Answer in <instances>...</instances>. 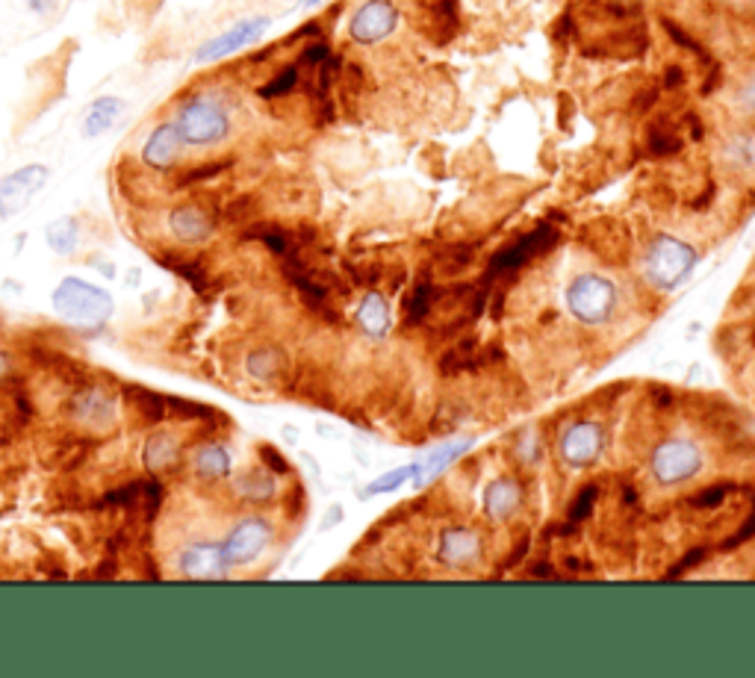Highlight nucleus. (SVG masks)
<instances>
[{
	"instance_id": "1",
	"label": "nucleus",
	"mask_w": 755,
	"mask_h": 678,
	"mask_svg": "<svg viewBox=\"0 0 755 678\" xmlns=\"http://www.w3.org/2000/svg\"><path fill=\"white\" fill-rule=\"evenodd\" d=\"M54 310L59 313V319H65L74 328H103L112 316V295L103 286H95L84 277H63L59 286L51 295Z\"/></svg>"
},
{
	"instance_id": "2",
	"label": "nucleus",
	"mask_w": 755,
	"mask_h": 678,
	"mask_svg": "<svg viewBox=\"0 0 755 678\" xmlns=\"http://www.w3.org/2000/svg\"><path fill=\"white\" fill-rule=\"evenodd\" d=\"M697 266V248L682 242V239L661 233L649 242L646 251V277L661 289H676L685 277L691 275Z\"/></svg>"
},
{
	"instance_id": "3",
	"label": "nucleus",
	"mask_w": 755,
	"mask_h": 678,
	"mask_svg": "<svg viewBox=\"0 0 755 678\" xmlns=\"http://www.w3.org/2000/svg\"><path fill=\"white\" fill-rule=\"evenodd\" d=\"M177 130H180V139L184 145H216L221 139L231 133V119L221 103H216L212 98H193L189 103L180 107L177 112Z\"/></svg>"
},
{
	"instance_id": "4",
	"label": "nucleus",
	"mask_w": 755,
	"mask_h": 678,
	"mask_svg": "<svg viewBox=\"0 0 755 678\" xmlns=\"http://www.w3.org/2000/svg\"><path fill=\"white\" fill-rule=\"evenodd\" d=\"M567 307L581 325H602L617 307V286L611 277L579 275L567 286Z\"/></svg>"
},
{
	"instance_id": "5",
	"label": "nucleus",
	"mask_w": 755,
	"mask_h": 678,
	"mask_svg": "<svg viewBox=\"0 0 755 678\" xmlns=\"http://www.w3.org/2000/svg\"><path fill=\"white\" fill-rule=\"evenodd\" d=\"M649 469L658 484L672 486L691 481L702 469V455L691 440H667L653 451Z\"/></svg>"
},
{
	"instance_id": "6",
	"label": "nucleus",
	"mask_w": 755,
	"mask_h": 678,
	"mask_svg": "<svg viewBox=\"0 0 755 678\" xmlns=\"http://www.w3.org/2000/svg\"><path fill=\"white\" fill-rule=\"evenodd\" d=\"M398 28V7L393 0H366L349 21V36L358 45H378Z\"/></svg>"
},
{
	"instance_id": "7",
	"label": "nucleus",
	"mask_w": 755,
	"mask_h": 678,
	"mask_svg": "<svg viewBox=\"0 0 755 678\" xmlns=\"http://www.w3.org/2000/svg\"><path fill=\"white\" fill-rule=\"evenodd\" d=\"M47 175L51 172H47L45 165L33 163L19 168V172H12V175L0 177V219L19 216L33 201V195L42 193V186L47 184Z\"/></svg>"
},
{
	"instance_id": "8",
	"label": "nucleus",
	"mask_w": 755,
	"mask_h": 678,
	"mask_svg": "<svg viewBox=\"0 0 755 678\" xmlns=\"http://www.w3.org/2000/svg\"><path fill=\"white\" fill-rule=\"evenodd\" d=\"M269 543H272V528H269V523L266 520L251 516V520H242V523L233 525L231 534H228V540L221 543V551H225L228 567H242V564L258 560L260 555L266 551Z\"/></svg>"
},
{
	"instance_id": "9",
	"label": "nucleus",
	"mask_w": 755,
	"mask_h": 678,
	"mask_svg": "<svg viewBox=\"0 0 755 678\" xmlns=\"http://www.w3.org/2000/svg\"><path fill=\"white\" fill-rule=\"evenodd\" d=\"M272 21L266 15H258V19H245L240 24H233L231 30H225L210 42H204L198 51H195V63H216V59H225V56L237 54L242 47L254 45L263 33L269 30Z\"/></svg>"
},
{
	"instance_id": "10",
	"label": "nucleus",
	"mask_w": 755,
	"mask_h": 678,
	"mask_svg": "<svg viewBox=\"0 0 755 678\" xmlns=\"http://www.w3.org/2000/svg\"><path fill=\"white\" fill-rule=\"evenodd\" d=\"M602 449H605V431L597 422H576L561 437V458L572 469L593 467Z\"/></svg>"
},
{
	"instance_id": "11",
	"label": "nucleus",
	"mask_w": 755,
	"mask_h": 678,
	"mask_svg": "<svg viewBox=\"0 0 755 678\" xmlns=\"http://www.w3.org/2000/svg\"><path fill=\"white\" fill-rule=\"evenodd\" d=\"M555 239H558V230L549 228V225H540L532 233H525L523 239H516L514 245L502 248L493 258V263H490V275H502V272H514V269L525 266L532 258L544 254Z\"/></svg>"
},
{
	"instance_id": "12",
	"label": "nucleus",
	"mask_w": 755,
	"mask_h": 678,
	"mask_svg": "<svg viewBox=\"0 0 755 678\" xmlns=\"http://www.w3.org/2000/svg\"><path fill=\"white\" fill-rule=\"evenodd\" d=\"M177 567H180V576L195 578V581H212V578H225L231 572L221 546H212V543H193V546H186L180 551Z\"/></svg>"
},
{
	"instance_id": "13",
	"label": "nucleus",
	"mask_w": 755,
	"mask_h": 678,
	"mask_svg": "<svg viewBox=\"0 0 755 678\" xmlns=\"http://www.w3.org/2000/svg\"><path fill=\"white\" fill-rule=\"evenodd\" d=\"M479 555L481 537L475 532H470V528H449V532H442L440 546H437V558H440V564H446V567L451 569H461L475 564Z\"/></svg>"
},
{
	"instance_id": "14",
	"label": "nucleus",
	"mask_w": 755,
	"mask_h": 678,
	"mask_svg": "<svg viewBox=\"0 0 755 678\" xmlns=\"http://www.w3.org/2000/svg\"><path fill=\"white\" fill-rule=\"evenodd\" d=\"M481 504H484L488 520L505 523V520H511L519 511V504H523V486L516 484L514 478H496V481H490L484 495H481Z\"/></svg>"
},
{
	"instance_id": "15",
	"label": "nucleus",
	"mask_w": 755,
	"mask_h": 678,
	"mask_svg": "<svg viewBox=\"0 0 755 678\" xmlns=\"http://www.w3.org/2000/svg\"><path fill=\"white\" fill-rule=\"evenodd\" d=\"M180 147H184V139H180L177 124H157L154 133L147 136L145 147H142V160H145L147 168L166 172V168L175 165L177 156H180Z\"/></svg>"
},
{
	"instance_id": "16",
	"label": "nucleus",
	"mask_w": 755,
	"mask_h": 678,
	"mask_svg": "<svg viewBox=\"0 0 755 678\" xmlns=\"http://www.w3.org/2000/svg\"><path fill=\"white\" fill-rule=\"evenodd\" d=\"M168 228H172V233H175L180 242H186V245H198L204 239H210L212 221L201 207H195V204H180V207H175V210L168 212Z\"/></svg>"
},
{
	"instance_id": "17",
	"label": "nucleus",
	"mask_w": 755,
	"mask_h": 678,
	"mask_svg": "<svg viewBox=\"0 0 755 678\" xmlns=\"http://www.w3.org/2000/svg\"><path fill=\"white\" fill-rule=\"evenodd\" d=\"M358 328L366 333V337H384L390 330V304L384 295L369 293L363 295V302L358 304Z\"/></svg>"
},
{
	"instance_id": "18",
	"label": "nucleus",
	"mask_w": 755,
	"mask_h": 678,
	"mask_svg": "<svg viewBox=\"0 0 755 678\" xmlns=\"http://www.w3.org/2000/svg\"><path fill=\"white\" fill-rule=\"evenodd\" d=\"M142 458H145V467L151 469V472L172 469L177 467V460H180V442L166 431L151 434L145 442V449H142Z\"/></svg>"
},
{
	"instance_id": "19",
	"label": "nucleus",
	"mask_w": 755,
	"mask_h": 678,
	"mask_svg": "<svg viewBox=\"0 0 755 678\" xmlns=\"http://www.w3.org/2000/svg\"><path fill=\"white\" fill-rule=\"evenodd\" d=\"M124 112V101L121 98H98V101L86 110V119H84V136L86 139H98L103 136L107 130L119 121V116Z\"/></svg>"
},
{
	"instance_id": "20",
	"label": "nucleus",
	"mask_w": 755,
	"mask_h": 678,
	"mask_svg": "<svg viewBox=\"0 0 755 678\" xmlns=\"http://www.w3.org/2000/svg\"><path fill=\"white\" fill-rule=\"evenodd\" d=\"M472 440H458V442H446V446H440V449L434 451L431 458L425 460V463H419V475L414 478L416 486H423L425 481H431L434 475H440L442 469H449L455 460L461 458L463 451H470Z\"/></svg>"
},
{
	"instance_id": "21",
	"label": "nucleus",
	"mask_w": 755,
	"mask_h": 678,
	"mask_svg": "<svg viewBox=\"0 0 755 678\" xmlns=\"http://www.w3.org/2000/svg\"><path fill=\"white\" fill-rule=\"evenodd\" d=\"M195 472L207 478V481H219V478L231 475V455L219 442H207L195 455Z\"/></svg>"
},
{
	"instance_id": "22",
	"label": "nucleus",
	"mask_w": 755,
	"mask_h": 678,
	"mask_svg": "<svg viewBox=\"0 0 755 678\" xmlns=\"http://www.w3.org/2000/svg\"><path fill=\"white\" fill-rule=\"evenodd\" d=\"M45 242L54 254L68 258L72 251H77V242H80V225H77V219L63 216V219L51 221L45 230Z\"/></svg>"
},
{
	"instance_id": "23",
	"label": "nucleus",
	"mask_w": 755,
	"mask_h": 678,
	"mask_svg": "<svg viewBox=\"0 0 755 678\" xmlns=\"http://www.w3.org/2000/svg\"><path fill=\"white\" fill-rule=\"evenodd\" d=\"M74 413L86 422H101V425H110L112 398L110 395L98 393V390H89V393H80L77 398H74Z\"/></svg>"
},
{
	"instance_id": "24",
	"label": "nucleus",
	"mask_w": 755,
	"mask_h": 678,
	"mask_svg": "<svg viewBox=\"0 0 755 678\" xmlns=\"http://www.w3.org/2000/svg\"><path fill=\"white\" fill-rule=\"evenodd\" d=\"M419 475V463H411V467H402V469H393V472H384L381 478H375L372 484L363 490V495L366 499H372V495H381V493H390V490H398L402 484H407V481H414V478Z\"/></svg>"
},
{
	"instance_id": "25",
	"label": "nucleus",
	"mask_w": 755,
	"mask_h": 678,
	"mask_svg": "<svg viewBox=\"0 0 755 678\" xmlns=\"http://www.w3.org/2000/svg\"><path fill=\"white\" fill-rule=\"evenodd\" d=\"M281 367H284V358H281L275 349H260L254 351V354H249V360H245V369H249L254 378H260V381L275 378L277 372H281Z\"/></svg>"
},
{
	"instance_id": "26",
	"label": "nucleus",
	"mask_w": 755,
	"mask_h": 678,
	"mask_svg": "<svg viewBox=\"0 0 755 678\" xmlns=\"http://www.w3.org/2000/svg\"><path fill=\"white\" fill-rule=\"evenodd\" d=\"M130 402H133V407H136L139 413H142V419L145 422H163L166 419V398H160V395L147 393V390H130Z\"/></svg>"
},
{
	"instance_id": "27",
	"label": "nucleus",
	"mask_w": 755,
	"mask_h": 678,
	"mask_svg": "<svg viewBox=\"0 0 755 678\" xmlns=\"http://www.w3.org/2000/svg\"><path fill=\"white\" fill-rule=\"evenodd\" d=\"M237 490H240L242 499H249V502H269V499L275 495V481H272L269 475H260V472H254V475L240 478Z\"/></svg>"
},
{
	"instance_id": "28",
	"label": "nucleus",
	"mask_w": 755,
	"mask_h": 678,
	"mask_svg": "<svg viewBox=\"0 0 755 678\" xmlns=\"http://www.w3.org/2000/svg\"><path fill=\"white\" fill-rule=\"evenodd\" d=\"M472 351H475V346H458V349H451L449 354H442V375H455V372H463V369L481 367V363H484V354L472 358Z\"/></svg>"
},
{
	"instance_id": "29",
	"label": "nucleus",
	"mask_w": 755,
	"mask_h": 678,
	"mask_svg": "<svg viewBox=\"0 0 755 678\" xmlns=\"http://www.w3.org/2000/svg\"><path fill=\"white\" fill-rule=\"evenodd\" d=\"M298 80H302V65H289V68H284V72L277 74L275 80L266 83L263 89H260V95L263 98H281V95H289L298 86Z\"/></svg>"
},
{
	"instance_id": "30",
	"label": "nucleus",
	"mask_w": 755,
	"mask_h": 678,
	"mask_svg": "<svg viewBox=\"0 0 755 678\" xmlns=\"http://www.w3.org/2000/svg\"><path fill=\"white\" fill-rule=\"evenodd\" d=\"M428 310H431V286L419 284L407 302V321H423Z\"/></svg>"
},
{
	"instance_id": "31",
	"label": "nucleus",
	"mask_w": 755,
	"mask_h": 678,
	"mask_svg": "<svg viewBox=\"0 0 755 678\" xmlns=\"http://www.w3.org/2000/svg\"><path fill=\"white\" fill-rule=\"evenodd\" d=\"M597 495H599L597 484H588L584 490H581L579 499H576V502H572V507H570L572 523H581V520H584V516L593 511V504H597Z\"/></svg>"
},
{
	"instance_id": "32",
	"label": "nucleus",
	"mask_w": 755,
	"mask_h": 678,
	"mask_svg": "<svg viewBox=\"0 0 755 678\" xmlns=\"http://www.w3.org/2000/svg\"><path fill=\"white\" fill-rule=\"evenodd\" d=\"M723 499H726V486H705L700 495H693L691 502L697 504V507H718Z\"/></svg>"
},
{
	"instance_id": "33",
	"label": "nucleus",
	"mask_w": 755,
	"mask_h": 678,
	"mask_svg": "<svg viewBox=\"0 0 755 678\" xmlns=\"http://www.w3.org/2000/svg\"><path fill=\"white\" fill-rule=\"evenodd\" d=\"M753 534H755V511H753V516H749V523L741 525V528H737V532H735V537L723 543V549H735V546H741V543L749 540Z\"/></svg>"
},
{
	"instance_id": "34",
	"label": "nucleus",
	"mask_w": 755,
	"mask_h": 678,
	"mask_svg": "<svg viewBox=\"0 0 755 678\" xmlns=\"http://www.w3.org/2000/svg\"><path fill=\"white\" fill-rule=\"evenodd\" d=\"M260 458L266 460L269 469H275V472H286V469H289L286 467V460L281 458L275 449H269V446H263V449H260Z\"/></svg>"
},
{
	"instance_id": "35",
	"label": "nucleus",
	"mask_w": 755,
	"mask_h": 678,
	"mask_svg": "<svg viewBox=\"0 0 755 678\" xmlns=\"http://www.w3.org/2000/svg\"><path fill=\"white\" fill-rule=\"evenodd\" d=\"M700 560H702V551H691V555H688V558H685L682 564H679V567H672V569H670V578L685 576V569H691L693 564H700Z\"/></svg>"
},
{
	"instance_id": "36",
	"label": "nucleus",
	"mask_w": 755,
	"mask_h": 678,
	"mask_svg": "<svg viewBox=\"0 0 755 678\" xmlns=\"http://www.w3.org/2000/svg\"><path fill=\"white\" fill-rule=\"evenodd\" d=\"M30 10L39 12V15H45V12H54L56 10V0H24Z\"/></svg>"
},
{
	"instance_id": "37",
	"label": "nucleus",
	"mask_w": 755,
	"mask_h": 678,
	"mask_svg": "<svg viewBox=\"0 0 755 678\" xmlns=\"http://www.w3.org/2000/svg\"><path fill=\"white\" fill-rule=\"evenodd\" d=\"M741 103H744L749 112H755V77L749 80V86H746L744 92H741Z\"/></svg>"
},
{
	"instance_id": "38",
	"label": "nucleus",
	"mask_w": 755,
	"mask_h": 678,
	"mask_svg": "<svg viewBox=\"0 0 755 678\" xmlns=\"http://www.w3.org/2000/svg\"><path fill=\"white\" fill-rule=\"evenodd\" d=\"M7 372H10V358H7V354L0 351V378L7 375Z\"/></svg>"
},
{
	"instance_id": "39",
	"label": "nucleus",
	"mask_w": 755,
	"mask_h": 678,
	"mask_svg": "<svg viewBox=\"0 0 755 678\" xmlns=\"http://www.w3.org/2000/svg\"><path fill=\"white\" fill-rule=\"evenodd\" d=\"M316 3H322V0H298V7H305V10H310Z\"/></svg>"
}]
</instances>
